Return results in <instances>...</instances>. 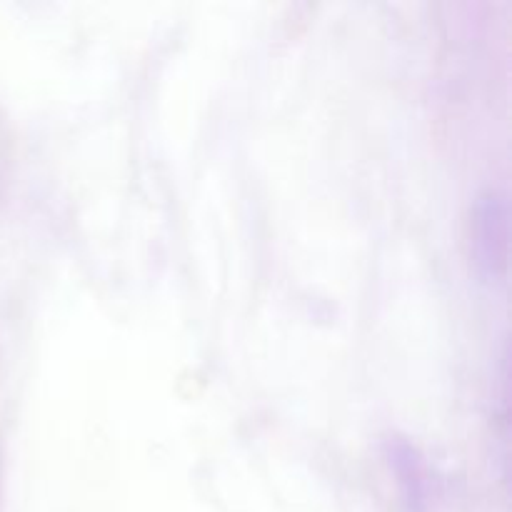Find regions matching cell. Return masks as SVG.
Wrapping results in <instances>:
<instances>
[{
    "instance_id": "6da1fadb",
    "label": "cell",
    "mask_w": 512,
    "mask_h": 512,
    "mask_svg": "<svg viewBox=\"0 0 512 512\" xmlns=\"http://www.w3.org/2000/svg\"><path fill=\"white\" fill-rule=\"evenodd\" d=\"M470 243L480 273L498 275L503 270L508 253V210L498 193L480 195L475 203Z\"/></svg>"
}]
</instances>
